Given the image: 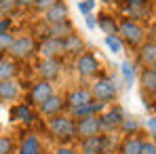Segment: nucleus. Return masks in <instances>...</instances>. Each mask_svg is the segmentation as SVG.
Instances as JSON below:
<instances>
[{"mask_svg": "<svg viewBox=\"0 0 156 154\" xmlns=\"http://www.w3.org/2000/svg\"><path fill=\"white\" fill-rule=\"evenodd\" d=\"M118 82H116V78L112 76H99L93 80V84H91V95H93V99H97V102H114L116 97H118Z\"/></svg>", "mask_w": 156, "mask_h": 154, "instance_id": "obj_3", "label": "nucleus"}, {"mask_svg": "<svg viewBox=\"0 0 156 154\" xmlns=\"http://www.w3.org/2000/svg\"><path fill=\"white\" fill-rule=\"evenodd\" d=\"M99 70H101V66H99L97 55L84 51L82 55L76 57V72L82 78H95L97 74H99Z\"/></svg>", "mask_w": 156, "mask_h": 154, "instance_id": "obj_5", "label": "nucleus"}, {"mask_svg": "<svg viewBox=\"0 0 156 154\" xmlns=\"http://www.w3.org/2000/svg\"><path fill=\"white\" fill-rule=\"evenodd\" d=\"M118 129H120L122 133H127V137H131V135H137V133L141 131V125H139L135 118H125Z\"/></svg>", "mask_w": 156, "mask_h": 154, "instance_id": "obj_27", "label": "nucleus"}, {"mask_svg": "<svg viewBox=\"0 0 156 154\" xmlns=\"http://www.w3.org/2000/svg\"><path fill=\"white\" fill-rule=\"evenodd\" d=\"M57 2H61V0H36V2H34V9H36L38 13L44 15V13H47L49 9H53Z\"/></svg>", "mask_w": 156, "mask_h": 154, "instance_id": "obj_30", "label": "nucleus"}, {"mask_svg": "<svg viewBox=\"0 0 156 154\" xmlns=\"http://www.w3.org/2000/svg\"><path fill=\"white\" fill-rule=\"evenodd\" d=\"M122 2L129 4V6H144V9L150 4V0H122Z\"/></svg>", "mask_w": 156, "mask_h": 154, "instance_id": "obj_38", "label": "nucleus"}, {"mask_svg": "<svg viewBox=\"0 0 156 154\" xmlns=\"http://www.w3.org/2000/svg\"><path fill=\"white\" fill-rule=\"evenodd\" d=\"M139 84H141V97L156 95V74L152 72V68H144L139 72Z\"/></svg>", "mask_w": 156, "mask_h": 154, "instance_id": "obj_15", "label": "nucleus"}, {"mask_svg": "<svg viewBox=\"0 0 156 154\" xmlns=\"http://www.w3.org/2000/svg\"><path fill=\"white\" fill-rule=\"evenodd\" d=\"M49 131H51L53 137H57L59 141L68 144V141L76 139V120L72 116L57 114V116L49 118Z\"/></svg>", "mask_w": 156, "mask_h": 154, "instance_id": "obj_1", "label": "nucleus"}, {"mask_svg": "<svg viewBox=\"0 0 156 154\" xmlns=\"http://www.w3.org/2000/svg\"><path fill=\"white\" fill-rule=\"evenodd\" d=\"M122 11H125L127 19H131V21H139V19H144L148 15V6L144 9V6H129V4H125Z\"/></svg>", "mask_w": 156, "mask_h": 154, "instance_id": "obj_25", "label": "nucleus"}, {"mask_svg": "<svg viewBox=\"0 0 156 154\" xmlns=\"http://www.w3.org/2000/svg\"><path fill=\"white\" fill-rule=\"evenodd\" d=\"M74 32V26H72V21L68 19V21H61V23H44L42 21V30H40V36H42V40L44 38H57V40H63L66 36H70Z\"/></svg>", "mask_w": 156, "mask_h": 154, "instance_id": "obj_8", "label": "nucleus"}, {"mask_svg": "<svg viewBox=\"0 0 156 154\" xmlns=\"http://www.w3.org/2000/svg\"><path fill=\"white\" fill-rule=\"evenodd\" d=\"M105 47L112 53H122V40H120V36H118V34L105 36Z\"/></svg>", "mask_w": 156, "mask_h": 154, "instance_id": "obj_28", "label": "nucleus"}, {"mask_svg": "<svg viewBox=\"0 0 156 154\" xmlns=\"http://www.w3.org/2000/svg\"><path fill=\"white\" fill-rule=\"evenodd\" d=\"M53 93H55V91H53V84L49 80H38V82L32 84V89H30V95H27L30 106H40V103H44Z\"/></svg>", "mask_w": 156, "mask_h": 154, "instance_id": "obj_10", "label": "nucleus"}, {"mask_svg": "<svg viewBox=\"0 0 156 154\" xmlns=\"http://www.w3.org/2000/svg\"><path fill=\"white\" fill-rule=\"evenodd\" d=\"M11 27H13V19H11V17L0 19V36H2V34H6V32H11Z\"/></svg>", "mask_w": 156, "mask_h": 154, "instance_id": "obj_35", "label": "nucleus"}, {"mask_svg": "<svg viewBox=\"0 0 156 154\" xmlns=\"http://www.w3.org/2000/svg\"><path fill=\"white\" fill-rule=\"evenodd\" d=\"M17 154H42V144L36 135H27L26 139L19 144Z\"/></svg>", "mask_w": 156, "mask_h": 154, "instance_id": "obj_24", "label": "nucleus"}, {"mask_svg": "<svg viewBox=\"0 0 156 154\" xmlns=\"http://www.w3.org/2000/svg\"><path fill=\"white\" fill-rule=\"evenodd\" d=\"M55 154H76V150H74L72 146H66V144H63V146H59V148L55 150Z\"/></svg>", "mask_w": 156, "mask_h": 154, "instance_id": "obj_40", "label": "nucleus"}, {"mask_svg": "<svg viewBox=\"0 0 156 154\" xmlns=\"http://www.w3.org/2000/svg\"><path fill=\"white\" fill-rule=\"evenodd\" d=\"M34 2H36V0H17V4L23 6V9H26V6H34Z\"/></svg>", "mask_w": 156, "mask_h": 154, "instance_id": "obj_41", "label": "nucleus"}, {"mask_svg": "<svg viewBox=\"0 0 156 154\" xmlns=\"http://www.w3.org/2000/svg\"><path fill=\"white\" fill-rule=\"evenodd\" d=\"M17 0H0V13L4 15V17H11L15 11H17Z\"/></svg>", "mask_w": 156, "mask_h": 154, "instance_id": "obj_29", "label": "nucleus"}, {"mask_svg": "<svg viewBox=\"0 0 156 154\" xmlns=\"http://www.w3.org/2000/svg\"><path fill=\"white\" fill-rule=\"evenodd\" d=\"M118 36L122 40V45H129V47H141L146 42V30L139 26L137 21H131L127 17H122L118 21Z\"/></svg>", "mask_w": 156, "mask_h": 154, "instance_id": "obj_2", "label": "nucleus"}, {"mask_svg": "<svg viewBox=\"0 0 156 154\" xmlns=\"http://www.w3.org/2000/svg\"><path fill=\"white\" fill-rule=\"evenodd\" d=\"M101 131V120L99 116H84L76 120V139H87L93 135H99Z\"/></svg>", "mask_w": 156, "mask_h": 154, "instance_id": "obj_6", "label": "nucleus"}, {"mask_svg": "<svg viewBox=\"0 0 156 154\" xmlns=\"http://www.w3.org/2000/svg\"><path fill=\"white\" fill-rule=\"evenodd\" d=\"M93 9H95V0H82V2H78V11L82 15H89Z\"/></svg>", "mask_w": 156, "mask_h": 154, "instance_id": "obj_33", "label": "nucleus"}, {"mask_svg": "<svg viewBox=\"0 0 156 154\" xmlns=\"http://www.w3.org/2000/svg\"><path fill=\"white\" fill-rule=\"evenodd\" d=\"M120 154H144V139H139L137 135L125 137L120 144Z\"/></svg>", "mask_w": 156, "mask_h": 154, "instance_id": "obj_23", "label": "nucleus"}, {"mask_svg": "<svg viewBox=\"0 0 156 154\" xmlns=\"http://www.w3.org/2000/svg\"><path fill=\"white\" fill-rule=\"evenodd\" d=\"M19 97V84L13 80H0V102H15Z\"/></svg>", "mask_w": 156, "mask_h": 154, "instance_id": "obj_21", "label": "nucleus"}, {"mask_svg": "<svg viewBox=\"0 0 156 154\" xmlns=\"http://www.w3.org/2000/svg\"><path fill=\"white\" fill-rule=\"evenodd\" d=\"M80 154H105V137L99 133V135L80 139Z\"/></svg>", "mask_w": 156, "mask_h": 154, "instance_id": "obj_14", "label": "nucleus"}, {"mask_svg": "<svg viewBox=\"0 0 156 154\" xmlns=\"http://www.w3.org/2000/svg\"><path fill=\"white\" fill-rule=\"evenodd\" d=\"M63 72V57L61 59H42L38 63V74L40 80H57Z\"/></svg>", "mask_w": 156, "mask_h": 154, "instance_id": "obj_7", "label": "nucleus"}, {"mask_svg": "<svg viewBox=\"0 0 156 154\" xmlns=\"http://www.w3.org/2000/svg\"><path fill=\"white\" fill-rule=\"evenodd\" d=\"M15 152V144L11 137H0V154H13Z\"/></svg>", "mask_w": 156, "mask_h": 154, "instance_id": "obj_32", "label": "nucleus"}, {"mask_svg": "<svg viewBox=\"0 0 156 154\" xmlns=\"http://www.w3.org/2000/svg\"><path fill=\"white\" fill-rule=\"evenodd\" d=\"M36 40L34 36H19L15 38V42L11 45L9 49V57H13L15 61H23V59H30L34 53H36Z\"/></svg>", "mask_w": 156, "mask_h": 154, "instance_id": "obj_4", "label": "nucleus"}, {"mask_svg": "<svg viewBox=\"0 0 156 154\" xmlns=\"http://www.w3.org/2000/svg\"><path fill=\"white\" fill-rule=\"evenodd\" d=\"M125 118H127V116H125V110H122L120 106H112V110H105L104 116H99L104 131H110V129L114 131V129H118Z\"/></svg>", "mask_w": 156, "mask_h": 154, "instance_id": "obj_12", "label": "nucleus"}, {"mask_svg": "<svg viewBox=\"0 0 156 154\" xmlns=\"http://www.w3.org/2000/svg\"><path fill=\"white\" fill-rule=\"evenodd\" d=\"M66 99V108L68 110H74L80 106H87V103L93 102V95H91V89H84V87H74L68 91V95L63 97Z\"/></svg>", "mask_w": 156, "mask_h": 154, "instance_id": "obj_9", "label": "nucleus"}, {"mask_svg": "<svg viewBox=\"0 0 156 154\" xmlns=\"http://www.w3.org/2000/svg\"><path fill=\"white\" fill-rule=\"evenodd\" d=\"M36 53H40L44 59H61V57H63V40L44 38V40L36 47Z\"/></svg>", "mask_w": 156, "mask_h": 154, "instance_id": "obj_11", "label": "nucleus"}, {"mask_svg": "<svg viewBox=\"0 0 156 154\" xmlns=\"http://www.w3.org/2000/svg\"><path fill=\"white\" fill-rule=\"evenodd\" d=\"M137 61L144 66V68H152L156 63V45L146 40L139 49H137Z\"/></svg>", "mask_w": 156, "mask_h": 154, "instance_id": "obj_18", "label": "nucleus"}, {"mask_svg": "<svg viewBox=\"0 0 156 154\" xmlns=\"http://www.w3.org/2000/svg\"><path fill=\"white\" fill-rule=\"evenodd\" d=\"M120 74L125 78V84L127 87H133V80H135V63L133 61H122V66H120Z\"/></svg>", "mask_w": 156, "mask_h": 154, "instance_id": "obj_26", "label": "nucleus"}, {"mask_svg": "<svg viewBox=\"0 0 156 154\" xmlns=\"http://www.w3.org/2000/svg\"><path fill=\"white\" fill-rule=\"evenodd\" d=\"M146 129H148L152 141H156V116H150V118L146 120Z\"/></svg>", "mask_w": 156, "mask_h": 154, "instance_id": "obj_34", "label": "nucleus"}, {"mask_svg": "<svg viewBox=\"0 0 156 154\" xmlns=\"http://www.w3.org/2000/svg\"><path fill=\"white\" fill-rule=\"evenodd\" d=\"M68 15H70V11H68V4L61 0V2H57L53 9H49L47 13H44V23H49V26H53V23H61V21H68Z\"/></svg>", "mask_w": 156, "mask_h": 154, "instance_id": "obj_17", "label": "nucleus"}, {"mask_svg": "<svg viewBox=\"0 0 156 154\" xmlns=\"http://www.w3.org/2000/svg\"><path fill=\"white\" fill-rule=\"evenodd\" d=\"M38 108H40V114H44L47 118H53V116H57V114H61V112L66 110V99H63L61 95L53 93L51 97L44 103H40Z\"/></svg>", "mask_w": 156, "mask_h": 154, "instance_id": "obj_13", "label": "nucleus"}, {"mask_svg": "<svg viewBox=\"0 0 156 154\" xmlns=\"http://www.w3.org/2000/svg\"><path fill=\"white\" fill-rule=\"evenodd\" d=\"M97 27L104 30L105 36L118 34V21H116V17L110 15V13H99V15H97Z\"/></svg>", "mask_w": 156, "mask_h": 154, "instance_id": "obj_20", "label": "nucleus"}, {"mask_svg": "<svg viewBox=\"0 0 156 154\" xmlns=\"http://www.w3.org/2000/svg\"><path fill=\"white\" fill-rule=\"evenodd\" d=\"M144 154H156V141H144Z\"/></svg>", "mask_w": 156, "mask_h": 154, "instance_id": "obj_39", "label": "nucleus"}, {"mask_svg": "<svg viewBox=\"0 0 156 154\" xmlns=\"http://www.w3.org/2000/svg\"><path fill=\"white\" fill-rule=\"evenodd\" d=\"M84 23H87L89 30H95V27H97V17H95L93 13H89V15H84Z\"/></svg>", "mask_w": 156, "mask_h": 154, "instance_id": "obj_36", "label": "nucleus"}, {"mask_svg": "<svg viewBox=\"0 0 156 154\" xmlns=\"http://www.w3.org/2000/svg\"><path fill=\"white\" fill-rule=\"evenodd\" d=\"M82 53H84V40H82V36H78L76 32H72L70 36L63 38V55L78 57Z\"/></svg>", "mask_w": 156, "mask_h": 154, "instance_id": "obj_16", "label": "nucleus"}, {"mask_svg": "<svg viewBox=\"0 0 156 154\" xmlns=\"http://www.w3.org/2000/svg\"><path fill=\"white\" fill-rule=\"evenodd\" d=\"M15 42V36L11 34V32H6V34H2L0 36V51L2 53H9V49H11V45Z\"/></svg>", "mask_w": 156, "mask_h": 154, "instance_id": "obj_31", "label": "nucleus"}, {"mask_svg": "<svg viewBox=\"0 0 156 154\" xmlns=\"http://www.w3.org/2000/svg\"><path fill=\"white\" fill-rule=\"evenodd\" d=\"M11 116H13V120H17V123H26V125H30V123H34V110H32V106L30 103H17L13 110H11Z\"/></svg>", "mask_w": 156, "mask_h": 154, "instance_id": "obj_19", "label": "nucleus"}, {"mask_svg": "<svg viewBox=\"0 0 156 154\" xmlns=\"http://www.w3.org/2000/svg\"><path fill=\"white\" fill-rule=\"evenodd\" d=\"M152 72H154V74H156V63H154V66H152Z\"/></svg>", "mask_w": 156, "mask_h": 154, "instance_id": "obj_42", "label": "nucleus"}, {"mask_svg": "<svg viewBox=\"0 0 156 154\" xmlns=\"http://www.w3.org/2000/svg\"><path fill=\"white\" fill-rule=\"evenodd\" d=\"M146 38H148L150 42H154V45H156V21L146 30Z\"/></svg>", "mask_w": 156, "mask_h": 154, "instance_id": "obj_37", "label": "nucleus"}, {"mask_svg": "<svg viewBox=\"0 0 156 154\" xmlns=\"http://www.w3.org/2000/svg\"><path fill=\"white\" fill-rule=\"evenodd\" d=\"M19 68L13 57H0V80H13L17 76Z\"/></svg>", "mask_w": 156, "mask_h": 154, "instance_id": "obj_22", "label": "nucleus"}, {"mask_svg": "<svg viewBox=\"0 0 156 154\" xmlns=\"http://www.w3.org/2000/svg\"><path fill=\"white\" fill-rule=\"evenodd\" d=\"M154 103H156V95H154Z\"/></svg>", "mask_w": 156, "mask_h": 154, "instance_id": "obj_43", "label": "nucleus"}]
</instances>
